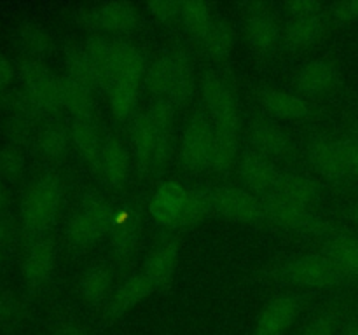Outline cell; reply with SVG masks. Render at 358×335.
I'll return each instance as SVG.
<instances>
[{
  "instance_id": "cell-1",
  "label": "cell",
  "mask_w": 358,
  "mask_h": 335,
  "mask_svg": "<svg viewBox=\"0 0 358 335\" xmlns=\"http://www.w3.org/2000/svg\"><path fill=\"white\" fill-rule=\"evenodd\" d=\"M173 136V105L156 100L138 115L131 128V143L136 161L147 170L161 166L168 157Z\"/></svg>"
},
{
  "instance_id": "cell-2",
  "label": "cell",
  "mask_w": 358,
  "mask_h": 335,
  "mask_svg": "<svg viewBox=\"0 0 358 335\" xmlns=\"http://www.w3.org/2000/svg\"><path fill=\"white\" fill-rule=\"evenodd\" d=\"M145 84L157 100H166L171 105L184 103L194 89L192 61L185 52L171 51L159 56L147 68Z\"/></svg>"
},
{
  "instance_id": "cell-3",
  "label": "cell",
  "mask_w": 358,
  "mask_h": 335,
  "mask_svg": "<svg viewBox=\"0 0 358 335\" xmlns=\"http://www.w3.org/2000/svg\"><path fill=\"white\" fill-rule=\"evenodd\" d=\"M62 181L55 174H44L28 187L21 202L24 232L38 236L51 225L62 204Z\"/></svg>"
},
{
  "instance_id": "cell-4",
  "label": "cell",
  "mask_w": 358,
  "mask_h": 335,
  "mask_svg": "<svg viewBox=\"0 0 358 335\" xmlns=\"http://www.w3.org/2000/svg\"><path fill=\"white\" fill-rule=\"evenodd\" d=\"M114 220L110 204L103 198L90 195L70 218L66 236L76 248H90L110 234Z\"/></svg>"
},
{
  "instance_id": "cell-5",
  "label": "cell",
  "mask_w": 358,
  "mask_h": 335,
  "mask_svg": "<svg viewBox=\"0 0 358 335\" xmlns=\"http://www.w3.org/2000/svg\"><path fill=\"white\" fill-rule=\"evenodd\" d=\"M285 42L294 49H306L317 44L325 31L327 7L313 0H297L285 6Z\"/></svg>"
},
{
  "instance_id": "cell-6",
  "label": "cell",
  "mask_w": 358,
  "mask_h": 335,
  "mask_svg": "<svg viewBox=\"0 0 358 335\" xmlns=\"http://www.w3.org/2000/svg\"><path fill=\"white\" fill-rule=\"evenodd\" d=\"M20 80L28 108L37 114H52L62 108L59 77L42 63L24 61L20 68Z\"/></svg>"
},
{
  "instance_id": "cell-7",
  "label": "cell",
  "mask_w": 358,
  "mask_h": 335,
  "mask_svg": "<svg viewBox=\"0 0 358 335\" xmlns=\"http://www.w3.org/2000/svg\"><path fill=\"white\" fill-rule=\"evenodd\" d=\"M310 161L315 170L324 177H358V140L317 142L310 150Z\"/></svg>"
},
{
  "instance_id": "cell-8",
  "label": "cell",
  "mask_w": 358,
  "mask_h": 335,
  "mask_svg": "<svg viewBox=\"0 0 358 335\" xmlns=\"http://www.w3.org/2000/svg\"><path fill=\"white\" fill-rule=\"evenodd\" d=\"M203 101H205L208 119L217 131L238 135L241 126L240 108L233 89L220 77L208 75L201 84Z\"/></svg>"
},
{
  "instance_id": "cell-9",
  "label": "cell",
  "mask_w": 358,
  "mask_h": 335,
  "mask_svg": "<svg viewBox=\"0 0 358 335\" xmlns=\"http://www.w3.org/2000/svg\"><path fill=\"white\" fill-rule=\"evenodd\" d=\"M283 278L301 288H327L345 281L346 274L327 255H306L287 264Z\"/></svg>"
},
{
  "instance_id": "cell-10",
  "label": "cell",
  "mask_w": 358,
  "mask_h": 335,
  "mask_svg": "<svg viewBox=\"0 0 358 335\" xmlns=\"http://www.w3.org/2000/svg\"><path fill=\"white\" fill-rule=\"evenodd\" d=\"M213 147V124L208 115L198 114L185 128L180 143V159L185 170H210V157Z\"/></svg>"
},
{
  "instance_id": "cell-11",
  "label": "cell",
  "mask_w": 358,
  "mask_h": 335,
  "mask_svg": "<svg viewBox=\"0 0 358 335\" xmlns=\"http://www.w3.org/2000/svg\"><path fill=\"white\" fill-rule=\"evenodd\" d=\"M213 211L229 220L254 223L264 218V204L252 192L236 187H219L210 192Z\"/></svg>"
},
{
  "instance_id": "cell-12",
  "label": "cell",
  "mask_w": 358,
  "mask_h": 335,
  "mask_svg": "<svg viewBox=\"0 0 358 335\" xmlns=\"http://www.w3.org/2000/svg\"><path fill=\"white\" fill-rule=\"evenodd\" d=\"M79 21L94 31H129L138 21V13L133 3L128 2H105L93 7H83L79 13Z\"/></svg>"
},
{
  "instance_id": "cell-13",
  "label": "cell",
  "mask_w": 358,
  "mask_h": 335,
  "mask_svg": "<svg viewBox=\"0 0 358 335\" xmlns=\"http://www.w3.org/2000/svg\"><path fill=\"white\" fill-rule=\"evenodd\" d=\"M243 35L248 47L255 54H269L276 47L280 38V28L275 14L264 3L247 6L243 21Z\"/></svg>"
},
{
  "instance_id": "cell-14",
  "label": "cell",
  "mask_w": 358,
  "mask_h": 335,
  "mask_svg": "<svg viewBox=\"0 0 358 335\" xmlns=\"http://www.w3.org/2000/svg\"><path fill=\"white\" fill-rule=\"evenodd\" d=\"M240 173L245 185L254 194L264 195V198L275 194L280 180H282V174L278 173L273 161L254 152V150H248L241 156Z\"/></svg>"
},
{
  "instance_id": "cell-15",
  "label": "cell",
  "mask_w": 358,
  "mask_h": 335,
  "mask_svg": "<svg viewBox=\"0 0 358 335\" xmlns=\"http://www.w3.org/2000/svg\"><path fill=\"white\" fill-rule=\"evenodd\" d=\"M299 311L301 304L296 297H276L261 311L252 335H285L299 316Z\"/></svg>"
},
{
  "instance_id": "cell-16",
  "label": "cell",
  "mask_w": 358,
  "mask_h": 335,
  "mask_svg": "<svg viewBox=\"0 0 358 335\" xmlns=\"http://www.w3.org/2000/svg\"><path fill=\"white\" fill-rule=\"evenodd\" d=\"M129 154L117 138H107L101 147L96 170L101 180L112 188H119L128 181L129 177Z\"/></svg>"
},
{
  "instance_id": "cell-17",
  "label": "cell",
  "mask_w": 358,
  "mask_h": 335,
  "mask_svg": "<svg viewBox=\"0 0 358 335\" xmlns=\"http://www.w3.org/2000/svg\"><path fill=\"white\" fill-rule=\"evenodd\" d=\"M56 265V246L51 239H37L23 260V279L31 288H38L51 278Z\"/></svg>"
},
{
  "instance_id": "cell-18",
  "label": "cell",
  "mask_w": 358,
  "mask_h": 335,
  "mask_svg": "<svg viewBox=\"0 0 358 335\" xmlns=\"http://www.w3.org/2000/svg\"><path fill=\"white\" fill-rule=\"evenodd\" d=\"M189 191L182 185L164 184L161 185L152 195V201L149 204V211L161 225H178L184 213L185 202H187Z\"/></svg>"
},
{
  "instance_id": "cell-19",
  "label": "cell",
  "mask_w": 358,
  "mask_h": 335,
  "mask_svg": "<svg viewBox=\"0 0 358 335\" xmlns=\"http://www.w3.org/2000/svg\"><path fill=\"white\" fill-rule=\"evenodd\" d=\"M338 84V70L324 59H315L301 66L296 73V86L306 96H322Z\"/></svg>"
},
{
  "instance_id": "cell-20",
  "label": "cell",
  "mask_w": 358,
  "mask_h": 335,
  "mask_svg": "<svg viewBox=\"0 0 358 335\" xmlns=\"http://www.w3.org/2000/svg\"><path fill=\"white\" fill-rule=\"evenodd\" d=\"M154 292H156V286H154L142 272L131 276V278L126 279V281L115 290L114 295L108 299L107 316L110 318V320L122 316L126 311H129L131 307H135L136 304L145 300L147 297Z\"/></svg>"
},
{
  "instance_id": "cell-21",
  "label": "cell",
  "mask_w": 358,
  "mask_h": 335,
  "mask_svg": "<svg viewBox=\"0 0 358 335\" xmlns=\"http://www.w3.org/2000/svg\"><path fill=\"white\" fill-rule=\"evenodd\" d=\"M178 253H180V244L177 241H166V243H161L147 257L142 274L156 286V290L170 281L171 274L177 267Z\"/></svg>"
},
{
  "instance_id": "cell-22",
  "label": "cell",
  "mask_w": 358,
  "mask_h": 335,
  "mask_svg": "<svg viewBox=\"0 0 358 335\" xmlns=\"http://www.w3.org/2000/svg\"><path fill=\"white\" fill-rule=\"evenodd\" d=\"M259 101L268 114L285 121H299L310 115L306 101L287 91L264 89L259 93Z\"/></svg>"
},
{
  "instance_id": "cell-23",
  "label": "cell",
  "mask_w": 358,
  "mask_h": 335,
  "mask_svg": "<svg viewBox=\"0 0 358 335\" xmlns=\"http://www.w3.org/2000/svg\"><path fill=\"white\" fill-rule=\"evenodd\" d=\"M248 142H250L254 152L261 154L268 159L283 156L289 150V136L280 126L269 121L255 122L248 133Z\"/></svg>"
},
{
  "instance_id": "cell-24",
  "label": "cell",
  "mask_w": 358,
  "mask_h": 335,
  "mask_svg": "<svg viewBox=\"0 0 358 335\" xmlns=\"http://www.w3.org/2000/svg\"><path fill=\"white\" fill-rule=\"evenodd\" d=\"M264 216L275 222L276 225L289 227V229H301V227L310 225L311 222V209L304 206L296 204L289 199L282 198L278 194H273L266 198Z\"/></svg>"
},
{
  "instance_id": "cell-25",
  "label": "cell",
  "mask_w": 358,
  "mask_h": 335,
  "mask_svg": "<svg viewBox=\"0 0 358 335\" xmlns=\"http://www.w3.org/2000/svg\"><path fill=\"white\" fill-rule=\"evenodd\" d=\"M70 138H72L73 145L77 147L80 156H83L91 166L96 168L103 142H101L100 131H98V126L94 124L93 119L73 117L72 128H70Z\"/></svg>"
},
{
  "instance_id": "cell-26",
  "label": "cell",
  "mask_w": 358,
  "mask_h": 335,
  "mask_svg": "<svg viewBox=\"0 0 358 335\" xmlns=\"http://www.w3.org/2000/svg\"><path fill=\"white\" fill-rule=\"evenodd\" d=\"M59 96L62 108L72 112L73 117H91L94 101L93 91L70 75L59 77Z\"/></svg>"
},
{
  "instance_id": "cell-27",
  "label": "cell",
  "mask_w": 358,
  "mask_h": 335,
  "mask_svg": "<svg viewBox=\"0 0 358 335\" xmlns=\"http://www.w3.org/2000/svg\"><path fill=\"white\" fill-rule=\"evenodd\" d=\"M66 75L83 82L91 91H107L103 79L98 73L96 66L87 56L84 45H70L66 49Z\"/></svg>"
},
{
  "instance_id": "cell-28",
  "label": "cell",
  "mask_w": 358,
  "mask_h": 335,
  "mask_svg": "<svg viewBox=\"0 0 358 335\" xmlns=\"http://www.w3.org/2000/svg\"><path fill=\"white\" fill-rule=\"evenodd\" d=\"M147 63L142 52L131 44L117 42L115 44V59H114V80H129V82L140 84V80L147 73Z\"/></svg>"
},
{
  "instance_id": "cell-29",
  "label": "cell",
  "mask_w": 358,
  "mask_h": 335,
  "mask_svg": "<svg viewBox=\"0 0 358 335\" xmlns=\"http://www.w3.org/2000/svg\"><path fill=\"white\" fill-rule=\"evenodd\" d=\"M112 288V274L105 265L93 264L84 271L79 283L80 297L91 306L101 304L108 299Z\"/></svg>"
},
{
  "instance_id": "cell-30",
  "label": "cell",
  "mask_w": 358,
  "mask_h": 335,
  "mask_svg": "<svg viewBox=\"0 0 358 335\" xmlns=\"http://www.w3.org/2000/svg\"><path fill=\"white\" fill-rule=\"evenodd\" d=\"M110 243L114 248V253L119 258L131 257L135 248L140 243V223L138 218L133 215H121L114 220V225L110 229Z\"/></svg>"
},
{
  "instance_id": "cell-31",
  "label": "cell",
  "mask_w": 358,
  "mask_h": 335,
  "mask_svg": "<svg viewBox=\"0 0 358 335\" xmlns=\"http://www.w3.org/2000/svg\"><path fill=\"white\" fill-rule=\"evenodd\" d=\"M115 44L117 40H108V38L101 37V35H91L87 38L86 49L87 56L91 58V61L96 66L98 73L103 79L105 87H110L112 79H114V59H115Z\"/></svg>"
},
{
  "instance_id": "cell-32",
  "label": "cell",
  "mask_w": 358,
  "mask_h": 335,
  "mask_svg": "<svg viewBox=\"0 0 358 335\" xmlns=\"http://www.w3.org/2000/svg\"><path fill=\"white\" fill-rule=\"evenodd\" d=\"M140 94V84L129 80H114L108 87V103L117 121H128L136 110Z\"/></svg>"
},
{
  "instance_id": "cell-33",
  "label": "cell",
  "mask_w": 358,
  "mask_h": 335,
  "mask_svg": "<svg viewBox=\"0 0 358 335\" xmlns=\"http://www.w3.org/2000/svg\"><path fill=\"white\" fill-rule=\"evenodd\" d=\"M199 45L208 56L215 59H224L231 54L234 45L233 30L226 21L215 20L198 37Z\"/></svg>"
},
{
  "instance_id": "cell-34",
  "label": "cell",
  "mask_w": 358,
  "mask_h": 335,
  "mask_svg": "<svg viewBox=\"0 0 358 335\" xmlns=\"http://www.w3.org/2000/svg\"><path fill=\"white\" fill-rule=\"evenodd\" d=\"M275 194L311 209L318 198V187L311 178L304 177V174H285L280 180Z\"/></svg>"
},
{
  "instance_id": "cell-35",
  "label": "cell",
  "mask_w": 358,
  "mask_h": 335,
  "mask_svg": "<svg viewBox=\"0 0 358 335\" xmlns=\"http://www.w3.org/2000/svg\"><path fill=\"white\" fill-rule=\"evenodd\" d=\"M325 255L345 272L346 276L358 278V237H332L325 246Z\"/></svg>"
},
{
  "instance_id": "cell-36",
  "label": "cell",
  "mask_w": 358,
  "mask_h": 335,
  "mask_svg": "<svg viewBox=\"0 0 358 335\" xmlns=\"http://www.w3.org/2000/svg\"><path fill=\"white\" fill-rule=\"evenodd\" d=\"M178 21L184 24V28L192 37L198 38L215 21V16L210 3L201 2V0H185V2H180Z\"/></svg>"
},
{
  "instance_id": "cell-37",
  "label": "cell",
  "mask_w": 358,
  "mask_h": 335,
  "mask_svg": "<svg viewBox=\"0 0 358 335\" xmlns=\"http://www.w3.org/2000/svg\"><path fill=\"white\" fill-rule=\"evenodd\" d=\"M238 154V135L217 131L213 128V147L210 157V170L226 171L233 166Z\"/></svg>"
},
{
  "instance_id": "cell-38",
  "label": "cell",
  "mask_w": 358,
  "mask_h": 335,
  "mask_svg": "<svg viewBox=\"0 0 358 335\" xmlns=\"http://www.w3.org/2000/svg\"><path fill=\"white\" fill-rule=\"evenodd\" d=\"M70 142H72V138H70L69 129L62 124H48L38 136V145H41L42 154L52 161L62 159L65 156Z\"/></svg>"
},
{
  "instance_id": "cell-39",
  "label": "cell",
  "mask_w": 358,
  "mask_h": 335,
  "mask_svg": "<svg viewBox=\"0 0 358 335\" xmlns=\"http://www.w3.org/2000/svg\"><path fill=\"white\" fill-rule=\"evenodd\" d=\"M17 44L24 51L38 54V52H44L49 45V35L42 24L34 23V21H24L17 28Z\"/></svg>"
},
{
  "instance_id": "cell-40",
  "label": "cell",
  "mask_w": 358,
  "mask_h": 335,
  "mask_svg": "<svg viewBox=\"0 0 358 335\" xmlns=\"http://www.w3.org/2000/svg\"><path fill=\"white\" fill-rule=\"evenodd\" d=\"M210 211H213L210 192L189 191L187 202H185L184 213H182V218L178 225H192V223L201 222Z\"/></svg>"
},
{
  "instance_id": "cell-41",
  "label": "cell",
  "mask_w": 358,
  "mask_h": 335,
  "mask_svg": "<svg viewBox=\"0 0 358 335\" xmlns=\"http://www.w3.org/2000/svg\"><path fill=\"white\" fill-rule=\"evenodd\" d=\"M23 316V306L6 290H0V325L16 323Z\"/></svg>"
},
{
  "instance_id": "cell-42",
  "label": "cell",
  "mask_w": 358,
  "mask_h": 335,
  "mask_svg": "<svg viewBox=\"0 0 358 335\" xmlns=\"http://www.w3.org/2000/svg\"><path fill=\"white\" fill-rule=\"evenodd\" d=\"M149 10H152L154 16L157 20L164 21V23H173L178 21V14H180V2H171V0H157V2L147 3Z\"/></svg>"
},
{
  "instance_id": "cell-43",
  "label": "cell",
  "mask_w": 358,
  "mask_h": 335,
  "mask_svg": "<svg viewBox=\"0 0 358 335\" xmlns=\"http://www.w3.org/2000/svg\"><path fill=\"white\" fill-rule=\"evenodd\" d=\"M299 335H334V318L331 314H320L313 318Z\"/></svg>"
},
{
  "instance_id": "cell-44",
  "label": "cell",
  "mask_w": 358,
  "mask_h": 335,
  "mask_svg": "<svg viewBox=\"0 0 358 335\" xmlns=\"http://www.w3.org/2000/svg\"><path fill=\"white\" fill-rule=\"evenodd\" d=\"M331 16L338 23H352L358 20V2H339L331 7Z\"/></svg>"
},
{
  "instance_id": "cell-45",
  "label": "cell",
  "mask_w": 358,
  "mask_h": 335,
  "mask_svg": "<svg viewBox=\"0 0 358 335\" xmlns=\"http://www.w3.org/2000/svg\"><path fill=\"white\" fill-rule=\"evenodd\" d=\"M14 225L10 218L0 213V250H9L14 244Z\"/></svg>"
},
{
  "instance_id": "cell-46",
  "label": "cell",
  "mask_w": 358,
  "mask_h": 335,
  "mask_svg": "<svg viewBox=\"0 0 358 335\" xmlns=\"http://www.w3.org/2000/svg\"><path fill=\"white\" fill-rule=\"evenodd\" d=\"M14 77V68L13 63L6 58V56L0 52V96L6 93V89L9 87V84L13 82Z\"/></svg>"
},
{
  "instance_id": "cell-47",
  "label": "cell",
  "mask_w": 358,
  "mask_h": 335,
  "mask_svg": "<svg viewBox=\"0 0 358 335\" xmlns=\"http://www.w3.org/2000/svg\"><path fill=\"white\" fill-rule=\"evenodd\" d=\"M51 335H93L86 327L79 323H63L52 330Z\"/></svg>"
},
{
  "instance_id": "cell-48",
  "label": "cell",
  "mask_w": 358,
  "mask_h": 335,
  "mask_svg": "<svg viewBox=\"0 0 358 335\" xmlns=\"http://www.w3.org/2000/svg\"><path fill=\"white\" fill-rule=\"evenodd\" d=\"M346 335H358V323H352L346 328Z\"/></svg>"
},
{
  "instance_id": "cell-49",
  "label": "cell",
  "mask_w": 358,
  "mask_h": 335,
  "mask_svg": "<svg viewBox=\"0 0 358 335\" xmlns=\"http://www.w3.org/2000/svg\"><path fill=\"white\" fill-rule=\"evenodd\" d=\"M353 216H355V220L358 222V206L355 208V211H353Z\"/></svg>"
},
{
  "instance_id": "cell-50",
  "label": "cell",
  "mask_w": 358,
  "mask_h": 335,
  "mask_svg": "<svg viewBox=\"0 0 358 335\" xmlns=\"http://www.w3.org/2000/svg\"><path fill=\"white\" fill-rule=\"evenodd\" d=\"M355 138H357V140H358V133H357V136H355Z\"/></svg>"
}]
</instances>
